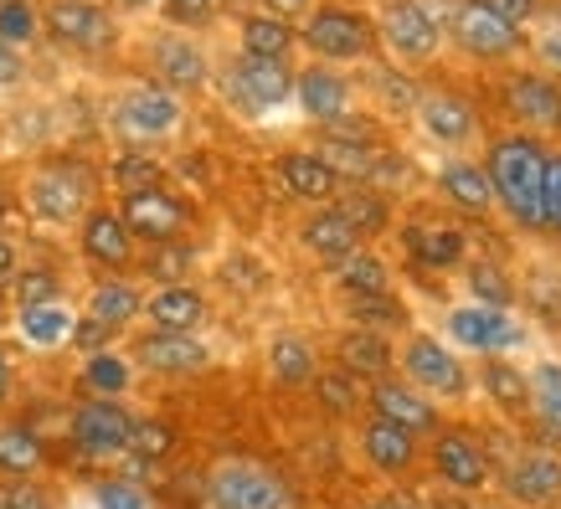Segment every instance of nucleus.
Instances as JSON below:
<instances>
[{"label":"nucleus","instance_id":"nucleus-1","mask_svg":"<svg viewBox=\"0 0 561 509\" xmlns=\"http://www.w3.org/2000/svg\"><path fill=\"white\" fill-rule=\"evenodd\" d=\"M484 175H490L494 206L520 227V232H546V150L536 135L505 129L484 144Z\"/></svg>","mask_w":561,"mask_h":509},{"label":"nucleus","instance_id":"nucleus-2","mask_svg":"<svg viewBox=\"0 0 561 509\" xmlns=\"http://www.w3.org/2000/svg\"><path fill=\"white\" fill-rule=\"evenodd\" d=\"M103 170L78 154H51L26 175V211L47 227H78L99 206Z\"/></svg>","mask_w":561,"mask_h":509},{"label":"nucleus","instance_id":"nucleus-3","mask_svg":"<svg viewBox=\"0 0 561 509\" xmlns=\"http://www.w3.org/2000/svg\"><path fill=\"white\" fill-rule=\"evenodd\" d=\"M299 26V47L309 57H320L324 68H341V62H366L376 57V21L371 11H360L351 0H314Z\"/></svg>","mask_w":561,"mask_h":509},{"label":"nucleus","instance_id":"nucleus-4","mask_svg":"<svg viewBox=\"0 0 561 509\" xmlns=\"http://www.w3.org/2000/svg\"><path fill=\"white\" fill-rule=\"evenodd\" d=\"M217 88L221 99L232 103V114L242 119H263L278 103L294 99V62H273V57H248L232 51L217 68Z\"/></svg>","mask_w":561,"mask_h":509},{"label":"nucleus","instance_id":"nucleus-5","mask_svg":"<svg viewBox=\"0 0 561 509\" xmlns=\"http://www.w3.org/2000/svg\"><path fill=\"white\" fill-rule=\"evenodd\" d=\"M181 124H186V99L171 93V88L150 83V78L119 88V99H114V135L129 150H145L154 139H171Z\"/></svg>","mask_w":561,"mask_h":509},{"label":"nucleus","instance_id":"nucleus-6","mask_svg":"<svg viewBox=\"0 0 561 509\" xmlns=\"http://www.w3.org/2000/svg\"><path fill=\"white\" fill-rule=\"evenodd\" d=\"M42 36H51L62 51H78V57H103L119 47V16L103 0H47Z\"/></svg>","mask_w":561,"mask_h":509},{"label":"nucleus","instance_id":"nucleus-7","mask_svg":"<svg viewBox=\"0 0 561 509\" xmlns=\"http://www.w3.org/2000/svg\"><path fill=\"white\" fill-rule=\"evenodd\" d=\"M202 494L206 509H289V484L268 463L253 459H227L217 468H206Z\"/></svg>","mask_w":561,"mask_h":509},{"label":"nucleus","instance_id":"nucleus-8","mask_svg":"<svg viewBox=\"0 0 561 509\" xmlns=\"http://www.w3.org/2000/svg\"><path fill=\"white\" fill-rule=\"evenodd\" d=\"M119 221L129 227V238L145 242V247H160V242H181L196 227V206L171 186H150V190H129L119 196Z\"/></svg>","mask_w":561,"mask_h":509},{"label":"nucleus","instance_id":"nucleus-9","mask_svg":"<svg viewBox=\"0 0 561 509\" xmlns=\"http://www.w3.org/2000/svg\"><path fill=\"white\" fill-rule=\"evenodd\" d=\"M376 42L402 57V62H427L443 47V16L427 0H381L376 5Z\"/></svg>","mask_w":561,"mask_h":509},{"label":"nucleus","instance_id":"nucleus-10","mask_svg":"<svg viewBox=\"0 0 561 509\" xmlns=\"http://www.w3.org/2000/svg\"><path fill=\"white\" fill-rule=\"evenodd\" d=\"M443 36H454V47L463 57H479V62H505V57L526 47V26H511L479 0H459L448 11V21H443Z\"/></svg>","mask_w":561,"mask_h":509},{"label":"nucleus","instance_id":"nucleus-11","mask_svg":"<svg viewBox=\"0 0 561 509\" xmlns=\"http://www.w3.org/2000/svg\"><path fill=\"white\" fill-rule=\"evenodd\" d=\"M145 72H150V83L171 88V93H196V88L211 83V51L196 42L191 32H154L145 42Z\"/></svg>","mask_w":561,"mask_h":509},{"label":"nucleus","instance_id":"nucleus-12","mask_svg":"<svg viewBox=\"0 0 561 509\" xmlns=\"http://www.w3.org/2000/svg\"><path fill=\"white\" fill-rule=\"evenodd\" d=\"M397 360H402V381L417 386L423 396H433V402H463L469 396V371H463V360L443 339L412 335Z\"/></svg>","mask_w":561,"mask_h":509},{"label":"nucleus","instance_id":"nucleus-13","mask_svg":"<svg viewBox=\"0 0 561 509\" xmlns=\"http://www.w3.org/2000/svg\"><path fill=\"white\" fill-rule=\"evenodd\" d=\"M135 432V412L108 396H83L68 417V442L83 459H119Z\"/></svg>","mask_w":561,"mask_h":509},{"label":"nucleus","instance_id":"nucleus-14","mask_svg":"<svg viewBox=\"0 0 561 509\" xmlns=\"http://www.w3.org/2000/svg\"><path fill=\"white\" fill-rule=\"evenodd\" d=\"M78 253H83V263H93L103 278H129V268L139 263V242L129 238V227L119 221V211L99 201L78 221Z\"/></svg>","mask_w":561,"mask_h":509},{"label":"nucleus","instance_id":"nucleus-15","mask_svg":"<svg viewBox=\"0 0 561 509\" xmlns=\"http://www.w3.org/2000/svg\"><path fill=\"white\" fill-rule=\"evenodd\" d=\"M294 103L314 129H335L341 119L356 114V83L341 68L309 62V68H294Z\"/></svg>","mask_w":561,"mask_h":509},{"label":"nucleus","instance_id":"nucleus-16","mask_svg":"<svg viewBox=\"0 0 561 509\" xmlns=\"http://www.w3.org/2000/svg\"><path fill=\"white\" fill-rule=\"evenodd\" d=\"M500 99H505V114L515 124H526L520 135H561V83L546 78V72H505L500 83Z\"/></svg>","mask_w":561,"mask_h":509},{"label":"nucleus","instance_id":"nucleus-17","mask_svg":"<svg viewBox=\"0 0 561 509\" xmlns=\"http://www.w3.org/2000/svg\"><path fill=\"white\" fill-rule=\"evenodd\" d=\"M366 412L381 417V423H397L402 432H412V438H433V432L443 427L438 402L423 396L417 386H408L402 375H381V381H371V386H366Z\"/></svg>","mask_w":561,"mask_h":509},{"label":"nucleus","instance_id":"nucleus-18","mask_svg":"<svg viewBox=\"0 0 561 509\" xmlns=\"http://www.w3.org/2000/svg\"><path fill=\"white\" fill-rule=\"evenodd\" d=\"M433 474L448 484L454 494H479L490 484V453L479 448V438L469 427H448L443 423L433 432Z\"/></svg>","mask_w":561,"mask_h":509},{"label":"nucleus","instance_id":"nucleus-19","mask_svg":"<svg viewBox=\"0 0 561 509\" xmlns=\"http://www.w3.org/2000/svg\"><path fill=\"white\" fill-rule=\"evenodd\" d=\"M412 114L438 144H469L479 135V103L459 88H423Z\"/></svg>","mask_w":561,"mask_h":509},{"label":"nucleus","instance_id":"nucleus-20","mask_svg":"<svg viewBox=\"0 0 561 509\" xmlns=\"http://www.w3.org/2000/svg\"><path fill=\"white\" fill-rule=\"evenodd\" d=\"M448 335L459 339L463 350L474 356H500V350H515L526 329L505 314V309H484V304H469V309H448Z\"/></svg>","mask_w":561,"mask_h":509},{"label":"nucleus","instance_id":"nucleus-21","mask_svg":"<svg viewBox=\"0 0 561 509\" xmlns=\"http://www.w3.org/2000/svg\"><path fill=\"white\" fill-rule=\"evenodd\" d=\"M273 181H278L284 196H294V201H305V206H330L345 186L341 175L320 160V150H284L273 160Z\"/></svg>","mask_w":561,"mask_h":509},{"label":"nucleus","instance_id":"nucleus-22","mask_svg":"<svg viewBox=\"0 0 561 509\" xmlns=\"http://www.w3.org/2000/svg\"><path fill=\"white\" fill-rule=\"evenodd\" d=\"M500 484H505V494H511L515 505H557L561 499V459L557 453H546V448H530V453H520V459L500 474Z\"/></svg>","mask_w":561,"mask_h":509},{"label":"nucleus","instance_id":"nucleus-23","mask_svg":"<svg viewBox=\"0 0 561 509\" xmlns=\"http://www.w3.org/2000/svg\"><path fill=\"white\" fill-rule=\"evenodd\" d=\"M206 360H211V350H206L196 335L145 329V335L135 339V366H145V371H154V375H196Z\"/></svg>","mask_w":561,"mask_h":509},{"label":"nucleus","instance_id":"nucleus-24","mask_svg":"<svg viewBox=\"0 0 561 509\" xmlns=\"http://www.w3.org/2000/svg\"><path fill=\"white\" fill-rule=\"evenodd\" d=\"M211 314L202 289H191V284H171V289H154L145 293V320L150 329H165V335H196Z\"/></svg>","mask_w":561,"mask_h":509},{"label":"nucleus","instance_id":"nucleus-25","mask_svg":"<svg viewBox=\"0 0 561 509\" xmlns=\"http://www.w3.org/2000/svg\"><path fill=\"white\" fill-rule=\"evenodd\" d=\"M360 459L371 463L376 474L402 478L412 463H417V438H412V432H402L397 423L366 417V423H360Z\"/></svg>","mask_w":561,"mask_h":509},{"label":"nucleus","instance_id":"nucleus-26","mask_svg":"<svg viewBox=\"0 0 561 509\" xmlns=\"http://www.w3.org/2000/svg\"><path fill=\"white\" fill-rule=\"evenodd\" d=\"M294 47H299V26L273 11H242L238 16V51L248 57H273V62H289Z\"/></svg>","mask_w":561,"mask_h":509},{"label":"nucleus","instance_id":"nucleus-27","mask_svg":"<svg viewBox=\"0 0 561 509\" xmlns=\"http://www.w3.org/2000/svg\"><path fill=\"white\" fill-rule=\"evenodd\" d=\"M47 468V438L32 423H0V484L36 478Z\"/></svg>","mask_w":561,"mask_h":509},{"label":"nucleus","instance_id":"nucleus-28","mask_svg":"<svg viewBox=\"0 0 561 509\" xmlns=\"http://www.w3.org/2000/svg\"><path fill=\"white\" fill-rule=\"evenodd\" d=\"M299 242H305L314 257H324L330 268H335L341 257H351L356 247H366V242L356 238V227H351L335 206H314V211L305 217V227H299Z\"/></svg>","mask_w":561,"mask_h":509},{"label":"nucleus","instance_id":"nucleus-29","mask_svg":"<svg viewBox=\"0 0 561 509\" xmlns=\"http://www.w3.org/2000/svg\"><path fill=\"white\" fill-rule=\"evenodd\" d=\"M438 190L459 206V211H469V217H490V211H494L490 175H484V165H479V160H463V154H459V160H448V165L438 170Z\"/></svg>","mask_w":561,"mask_h":509},{"label":"nucleus","instance_id":"nucleus-30","mask_svg":"<svg viewBox=\"0 0 561 509\" xmlns=\"http://www.w3.org/2000/svg\"><path fill=\"white\" fill-rule=\"evenodd\" d=\"M83 314L108 324V329H129V324L145 314V293H139V284H129V278H99L93 293H88Z\"/></svg>","mask_w":561,"mask_h":509},{"label":"nucleus","instance_id":"nucleus-31","mask_svg":"<svg viewBox=\"0 0 561 509\" xmlns=\"http://www.w3.org/2000/svg\"><path fill=\"white\" fill-rule=\"evenodd\" d=\"M335 356H341V371H351L356 381H381L391 375V339L387 335H371V329H345L341 345H335Z\"/></svg>","mask_w":561,"mask_h":509},{"label":"nucleus","instance_id":"nucleus-32","mask_svg":"<svg viewBox=\"0 0 561 509\" xmlns=\"http://www.w3.org/2000/svg\"><path fill=\"white\" fill-rule=\"evenodd\" d=\"M402 242H408V253L417 257L423 268H459L463 263V232L459 227L412 221V227H402Z\"/></svg>","mask_w":561,"mask_h":509},{"label":"nucleus","instance_id":"nucleus-33","mask_svg":"<svg viewBox=\"0 0 561 509\" xmlns=\"http://www.w3.org/2000/svg\"><path fill=\"white\" fill-rule=\"evenodd\" d=\"M268 375L284 391L309 386V381L320 375V356H314V345H309L305 335H278L268 345Z\"/></svg>","mask_w":561,"mask_h":509},{"label":"nucleus","instance_id":"nucleus-34","mask_svg":"<svg viewBox=\"0 0 561 509\" xmlns=\"http://www.w3.org/2000/svg\"><path fill=\"white\" fill-rule=\"evenodd\" d=\"M335 284L345 289V299H376V293H391V268L371 247H356L351 257L335 263Z\"/></svg>","mask_w":561,"mask_h":509},{"label":"nucleus","instance_id":"nucleus-35","mask_svg":"<svg viewBox=\"0 0 561 509\" xmlns=\"http://www.w3.org/2000/svg\"><path fill=\"white\" fill-rule=\"evenodd\" d=\"M103 181L119 190V196H129V190H150V186H165V160L150 150H129V144H119V154L108 160V170H103Z\"/></svg>","mask_w":561,"mask_h":509},{"label":"nucleus","instance_id":"nucleus-36","mask_svg":"<svg viewBox=\"0 0 561 509\" xmlns=\"http://www.w3.org/2000/svg\"><path fill=\"white\" fill-rule=\"evenodd\" d=\"M175 442H181V427L175 423H165V417H135V432H129V448H124V453L135 459V474H124V478L139 484V474H145L150 463L171 459Z\"/></svg>","mask_w":561,"mask_h":509},{"label":"nucleus","instance_id":"nucleus-37","mask_svg":"<svg viewBox=\"0 0 561 509\" xmlns=\"http://www.w3.org/2000/svg\"><path fill=\"white\" fill-rule=\"evenodd\" d=\"M330 206H335V211H341V217L356 227L360 242L391 232V206H387V196H376V190H366V186H341V196H335Z\"/></svg>","mask_w":561,"mask_h":509},{"label":"nucleus","instance_id":"nucleus-38","mask_svg":"<svg viewBox=\"0 0 561 509\" xmlns=\"http://www.w3.org/2000/svg\"><path fill=\"white\" fill-rule=\"evenodd\" d=\"M16 324H21V339H26V345H36V350H57V345H68L78 314H72L68 304H42V309H21Z\"/></svg>","mask_w":561,"mask_h":509},{"label":"nucleus","instance_id":"nucleus-39","mask_svg":"<svg viewBox=\"0 0 561 509\" xmlns=\"http://www.w3.org/2000/svg\"><path fill=\"white\" fill-rule=\"evenodd\" d=\"M309 386H314V402H320L324 417H356V412L366 407V386H360L351 371H341V366L320 371Z\"/></svg>","mask_w":561,"mask_h":509},{"label":"nucleus","instance_id":"nucleus-40","mask_svg":"<svg viewBox=\"0 0 561 509\" xmlns=\"http://www.w3.org/2000/svg\"><path fill=\"white\" fill-rule=\"evenodd\" d=\"M145 278H150L154 289H171V284H186L191 268H196V247H191L186 238L181 242H160V247H150V253L135 263Z\"/></svg>","mask_w":561,"mask_h":509},{"label":"nucleus","instance_id":"nucleus-41","mask_svg":"<svg viewBox=\"0 0 561 509\" xmlns=\"http://www.w3.org/2000/svg\"><path fill=\"white\" fill-rule=\"evenodd\" d=\"M526 381H530V407L541 417V438L561 442V366L557 360H541Z\"/></svg>","mask_w":561,"mask_h":509},{"label":"nucleus","instance_id":"nucleus-42","mask_svg":"<svg viewBox=\"0 0 561 509\" xmlns=\"http://www.w3.org/2000/svg\"><path fill=\"white\" fill-rule=\"evenodd\" d=\"M78 386H83V396H108V402H119L124 391H129V360L114 356V350L88 356L83 371H78Z\"/></svg>","mask_w":561,"mask_h":509},{"label":"nucleus","instance_id":"nucleus-43","mask_svg":"<svg viewBox=\"0 0 561 509\" xmlns=\"http://www.w3.org/2000/svg\"><path fill=\"white\" fill-rule=\"evenodd\" d=\"M479 386L490 391L494 407H505V412L530 407V381H526L520 371H515L511 360H500V356L484 360V366H479Z\"/></svg>","mask_w":561,"mask_h":509},{"label":"nucleus","instance_id":"nucleus-44","mask_svg":"<svg viewBox=\"0 0 561 509\" xmlns=\"http://www.w3.org/2000/svg\"><path fill=\"white\" fill-rule=\"evenodd\" d=\"M351 324L356 329H371V335H387L391 339V329H408V320H412V309L397 299V293H376V299H351Z\"/></svg>","mask_w":561,"mask_h":509},{"label":"nucleus","instance_id":"nucleus-45","mask_svg":"<svg viewBox=\"0 0 561 509\" xmlns=\"http://www.w3.org/2000/svg\"><path fill=\"white\" fill-rule=\"evenodd\" d=\"M11 299H16V314H21V309L62 304V273L47 268V263H36V268H26V263H21L16 284H11Z\"/></svg>","mask_w":561,"mask_h":509},{"label":"nucleus","instance_id":"nucleus-46","mask_svg":"<svg viewBox=\"0 0 561 509\" xmlns=\"http://www.w3.org/2000/svg\"><path fill=\"white\" fill-rule=\"evenodd\" d=\"M463 284L474 293V304H484V309H511L515 304V284L500 263H469V268H463Z\"/></svg>","mask_w":561,"mask_h":509},{"label":"nucleus","instance_id":"nucleus-47","mask_svg":"<svg viewBox=\"0 0 561 509\" xmlns=\"http://www.w3.org/2000/svg\"><path fill=\"white\" fill-rule=\"evenodd\" d=\"M36 36H42V5L36 0H0V42L26 51Z\"/></svg>","mask_w":561,"mask_h":509},{"label":"nucleus","instance_id":"nucleus-48","mask_svg":"<svg viewBox=\"0 0 561 509\" xmlns=\"http://www.w3.org/2000/svg\"><path fill=\"white\" fill-rule=\"evenodd\" d=\"M366 83H371L376 103H387V108H397V114H408V108H417V93H423V88L412 83L408 72L387 68V62H376V68H366Z\"/></svg>","mask_w":561,"mask_h":509},{"label":"nucleus","instance_id":"nucleus-49","mask_svg":"<svg viewBox=\"0 0 561 509\" xmlns=\"http://www.w3.org/2000/svg\"><path fill=\"white\" fill-rule=\"evenodd\" d=\"M160 16L171 32H206L221 16V0H160Z\"/></svg>","mask_w":561,"mask_h":509},{"label":"nucleus","instance_id":"nucleus-50","mask_svg":"<svg viewBox=\"0 0 561 509\" xmlns=\"http://www.w3.org/2000/svg\"><path fill=\"white\" fill-rule=\"evenodd\" d=\"M93 505L99 509H150V494L139 489L135 478L114 474V478H103L99 489H93Z\"/></svg>","mask_w":561,"mask_h":509},{"label":"nucleus","instance_id":"nucleus-51","mask_svg":"<svg viewBox=\"0 0 561 509\" xmlns=\"http://www.w3.org/2000/svg\"><path fill=\"white\" fill-rule=\"evenodd\" d=\"M114 335H119V329H108V324H99V320H88V314H78V324H72L68 345L88 360V356H99V350H108V345H114Z\"/></svg>","mask_w":561,"mask_h":509},{"label":"nucleus","instance_id":"nucleus-52","mask_svg":"<svg viewBox=\"0 0 561 509\" xmlns=\"http://www.w3.org/2000/svg\"><path fill=\"white\" fill-rule=\"evenodd\" d=\"M0 509H57V499L36 478H16V484H0Z\"/></svg>","mask_w":561,"mask_h":509},{"label":"nucleus","instance_id":"nucleus-53","mask_svg":"<svg viewBox=\"0 0 561 509\" xmlns=\"http://www.w3.org/2000/svg\"><path fill=\"white\" fill-rule=\"evenodd\" d=\"M546 227L561 232V154H546Z\"/></svg>","mask_w":561,"mask_h":509},{"label":"nucleus","instance_id":"nucleus-54","mask_svg":"<svg viewBox=\"0 0 561 509\" xmlns=\"http://www.w3.org/2000/svg\"><path fill=\"white\" fill-rule=\"evenodd\" d=\"M26 51L21 47H5V42H0V88H21L26 83Z\"/></svg>","mask_w":561,"mask_h":509},{"label":"nucleus","instance_id":"nucleus-55","mask_svg":"<svg viewBox=\"0 0 561 509\" xmlns=\"http://www.w3.org/2000/svg\"><path fill=\"white\" fill-rule=\"evenodd\" d=\"M479 5H490L494 16H505L511 26H526V21L536 16V5H541V0H479Z\"/></svg>","mask_w":561,"mask_h":509},{"label":"nucleus","instance_id":"nucleus-56","mask_svg":"<svg viewBox=\"0 0 561 509\" xmlns=\"http://www.w3.org/2000/svg\"><path fill=\"white\" fill-rule=\"evenodd\" d=\"M16 273H21V253H16V242H11V238H0V289H11V284H16Z\"/></svg>","mask_w":561,"mask_h":509},{"label":"nucleus","instance_id":"nucleus-57","mask_svg":"<svg viewBox=\"0 0 561 509\" xmlns=\"http://www.w3.org/2000/svg\"><path fill=\"white\" fill-rule=\"evenodd\" d=\"M314 5V0H257V11H273V16H284V21H299Z\"/></svg>","mask_w":561,"mask_h":509},{"label":"nucleus","instance_id":"nucleus-58","mask_svg":"<svg viewBox=\"0 0 561 509\" xmlns=\"http://www.w3.org/2000/svg\"><path fill=\"white\" fill-rule=\"evenodd\" d=\"M11 396H16V360L0 350V407H5Z\"/></svg>","mask_w":561,"mask_h":509},{"label":"nucleus","instance_id":"nucleus-59","mask_svg":"<svg viewBox=\"0 0 561 509\" xmlns=\"http://www.w3.org/2000/svg\"><path fill=\"white\" fill-rule=\"evenodd\" d=\"M360 509H417V505L402 499V494H381V499H371V505H360Z\"/></svg>","mask_w":561,"mask_h":509},{"label":"nucleus","instance_id":"nucleus-60","mask_svg":"<svg viewBox=\"0 0 561 509\" xmlns=\"http://www.w3.org/2000/svg\"><path fill=\"white\" fill-rule=\"evenodd\" d=\"M11 211H16V190H11V181L0 175V221L11 217Z\"/></svg>","mask_w":561,"mask_h":509},{"label":"nucleus","instance_id":"nucleus-61","mask_svg":"<svg viewBox=\"0 0 561 509\" xmlns=\"http://www.w3.org/2000/svg\"><path fill=\"white\" fill-rule=\"evenodd\" d=\"M114 11H129V16H139V11H160V0H114Z\"/></svg>","mask_w":561,"mask_h":509},{"label":"nucleus","instance_id":"nucleus-62","mask_svg":"<svg viewBox=\"0 0 561 509\" xmlns=\"http://www.w3.org/2000/svg\"><path fill=\"white\" fill-rule=\"evenodd\" d=\"M221 5H227V0H221Z\"/></svg>","mask_w":561,"mask_h":509}]
</instances>
